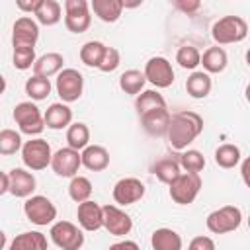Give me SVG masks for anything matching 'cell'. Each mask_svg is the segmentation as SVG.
Instances as JSON below:
<instances>
[{"label":"cell","mask_w":250,"mask_h":250,"mask_svg":"<svg viewBox=\"0 0 250 250\" xmlns=\"http://www.w3.org/2000/svg\"><path fill=\"white\" fill-rule=\"evenodd\" d=\"M201 133H203V117L199 113L178 111L172 115L170 129H168V141L172 148L186 150L188 145H191Z\"/></svg>","instance_id":"1"},{"label":"cell","mask_w":250,"mask_h":250,"mask_svg":"<svg viewBox=\"0 0 250 250\" xmlns=\"http://www.w3.org/2000/svg\"><path fill=\"white\" fill-rule=\"evenodd\" d=\"M211 35L217 45L240 43L248 35V23L240 16H223L213 23Z\"/></svg>","instance_id":"2"},{"label":"cell","mask_w":250,"mask_h":250,"mask_svg":"<svg viewBox=\"0 0 250 250\" xmlns=\"http://www.w3.org/2000/svg\"><path fill=\"white\" fill-rule=\"evenodd\" d=\"M14 121L18 123L20 131L29 137H37L45 129V117L41 115L39 107L33 102H20L14 107Z\"/></svg>","instance_id":"3"},{"label":"cell","mask_w":250,"mask_h":250,"mask_svg":"<svg viewBox=\"0 0 250 250\" xmlns=\"http://www.w3.org/2000/svg\"><path fill=\"white\" fill-rule=\"evenodd\" d=\"M240 223H242V211L236 205H225L221 209H215L205 219V225L213 234L232 232L240 227Z\"/></svg>","instance_id":"4"},{"label":"cell","mask_w":250,"mask_h":250,"mask_svg":"<svg viewBox=\"0 0 250 250\" xmlns=\"http://www.w3.org/2000/svg\"><path fill=\"white\" fill-rule=\"evenodd\" d=\"M21 160H23V166L33 170V172L47 168L53 162L51 145L45 139H39V137L25 141L23 148H21Z\"/></svg>","instance_id":"5"},{"label":"cell","mask_w":250,"mask_h":250,"mask_svg":"<svg viewBox=\"0 0 250 250\" xmlns=\"http://www.w3.org/2000/svg\"><path fill=\"white\" fill-rule=\"evenodd\" d=\"M201 186H203V182H201V176L199 174L184 172V174H180L170 184V197L178 205H189L199 195Z\"/></svg>","instance_id":"6"},{"label":"cell","mask_w":250,"mask_h":250,"mask_svg":"<svg viewBox=\"0 0 250 250\" xmlns=\"http://www.w3.org/2000/svg\"><path fill=\"white\" fill-rule=\"evenodd\" d=\"M23 213L27 221H31L37 227H47L57 219V207L55 203L45 195H31L23 203Z\"/></svg>","instance_id":"7"},{"label":"cell","mask_w":250,"mask_h":250,"mask_svg":"<svg viewBox=\"0 0 250 250\" xmlns=\"http://www.w3.org/2000/svg\"><path fill=\"white\" fill-rule=\"evenodd\" d=\"M49 234H51V240L61 250H80L82 244H84L82 230L74 223H70V221H57V223H53Z\"/></svg>","instance_id":"8"},{"label":"cell","mask_w":250,"mask_h":250,"mask_svg":"<svg viewBox=\"0 0 250 250\" xmlns=\"http://www.w3.org/2000/svg\"><path fill=\"white\" fill-rule=\"evenodd\" d=\"M57 94L61 96V100L64 104H72L82 96L84 90V76L76 70V68H62L57 74V82H55Z\"/></svg>","instance_id":"9"},{"label":"cell","mask_w":250,"mask_h":250,"mask_svg":"<svg viewBox=\"0 0 250 250\" xmlns=\"http://www.w3.org/2000/svg\"><path fill=\"white\" fill-rule=\"evenodd\" d=\"M92 23L90 4L86 0H64V25L72 33H84Z\"/></svg>","instance_id":"10"},{"label":"cell","mask_w":250,"mask_h":250,"mask_svg":"<svg viewBox=\"0 0 250 250\" xmlns=\"http://www.w3.org/2000/svg\"><path fill=\"white\" fill-rule=\"evenodd\" d=\"M145 76L146 80L156 88H168L174 84V68L172 62L166 57H152L145 64Z\"/></svg>","instance_id":"11"},{"label":"cell","mask_w":250,"mask_h":250,"mask_svg":"<svg viewBox=\"0 0 250 250\" xmlns=\"http://www.w3.org/2000/svg\"><path fill=\"white\" fill-rule=\"evenodd\" d=\"M80 166H82V152L80 150L64 146V148H59L53 154L51 168L61 178H74V176H78V168Z\"/></svg>","instance_id":"12"},{"label":"cell","mask_w":250,"mask_h":250,"mask_svg":"<svg viewBox=\"0 0 250 250\" xmlns=\"http://www.w3.org/2000/svg\"><path fill=\"white\" fill-rule=\"evenodd\" d=\"M39 39V25L29 16H21L14 21L12 27V45L16 47H31L35 49V43Z\"/></svg>","instance_id":"13"},{"label":"cell","mask_w":250,"mask_h":250,"mask_svg":"<svg viewBox=\"0 0 250 250\" xmlns=\"http://www.w3.org/2000/svg\"><path fill=\"white\" fill-rule=\"evenodd\" d=\"M104 229L113 236H125L133 229V219L117 205H104Z\"/></svg>","instance_id":"14"},{"label":"cell","mask_w":250,"mask_h":250,"mask_svg":"<svg viewBox=\"0 0 250 250\" xmlns=\"http://www.w3.org/2000/svg\"><path fill=\"white\" fill-rule=\"evenodd\" d=\"M113 199L119 205H133L145 195V184L139 178H121L113 186Z\"/></svg>","instance_id":"15"},{"label":"cell","mask_w":250,"mask_h":250,"mask_svg":"<svg viewBox=\"0 0 250 250\" xmlns=\"http://www.w3.org/2000/svg\"><path fill=\"white\" fill-rule=\"evenodd\" d=\"M76 217H78V225L84 230L94 232V230H98V229L104 227V207H100L92 199H88L84 203H78Z\"/></svg>","instance_id":"16"},{"label":"cell","mask_w":250,"mask_h":250,"mask_svg":"<svg viewBox=\"0 0 250 250\" xmlns=\"http://www.w3.org/2000/svg\"><path fill=\"white\" fill-rule=\"evenodd\" d=\"M170 121H172V115L166 107H158V109H152L145 115H141V123H143V129L152 135V137H162V135H168V129H170Z\"/></svg>","instance_id":"17"},{"label":"cell","mask_w":250,"mask_h":250,"mask_svg":"<svg viewBox=\"0 0 250 250\" xmlns=\"http://www.w3.org/2000/svg\"><path fill=\"white\" fill-rule=\"evenodd\" d=\"M10 193L14 197H31L35 191V176L25 168H12L10 172Z\"/></svg>","instance_id":"18"},{"label":"cell","mask_w":250,"mask_h":250,"mask_svg":"<svg viewBox=\"0 0 250 250\" xmlns=\"http://www.w3.org/2000/svg\"><path fill=\"white\" fill-rule=\"evenodd\" d=\"M43 117H45V127H49L53 131H59V129L72 125V109L64 102L51 104L47 107V111L43 113Z\"/></svg>","instance_id":"19"},{"label":"cell","mask_w":250,"mask_h":250,"mask_svg":"<svg viewBox=\"0 0 250 250\" xmlns=\"http://www.w3.org/2000/svg\"><path fill=\"white\" fill-rule=\"evenodd\" d=\"M82 166L92 172H102L109 166V152L102 145H88L82 150Z\"/></svg>","instance_id":"20"},{"label":"cell","mask_w":250,"mask_h":250,"mask_svg":"<svg viewBox=\"0 0 250 250\" xmlns=\"http://www.w3.org/2000/svg\"><path fill=\"white\" fill-rule=\"evenodd\" d=\"M180 156H162L152 164V174L162 184H172L182 172H180Z\"/></svg>","instance_id":"21"},{"label":"cell","mask_w":250,"mask_h":250,"mask_svg":"<svg viewBox=\"0 0 250 250\" xmlns=\"http://www.w3.org/2000/svg\"><path fill=\"white\" fill-rule=\"evenodd\" d=\"M62 64H64V57L61 53H45L35 61L33 74L43 76V78H51L62 70Z\"/></svg>","instance_id":"22"},{"label":"cell","mask_w":250,"mask_h":250,"mask_svg":"<svg viewBox=\"0 0 250 250\" xmlns=\"http://www.w3.org/2000/svg\"><path fill=\"white\" fill-rule=\"evenodd\" d=\"M150 246H152V250H182L184 242H182V236L174 229L162 227L152 232Z\"/></svg>","instance_id":"23"},{"label":"cell","mask_w":250,"mask_h":250,"mask_svg":"<svg viewBox=\"0 0 250 250\" xmlns=\"http://www.w3.org/2000/svg\"><path fill=\"white\" fill-rule=\"evenodd\" d=\"M6 250H47V236L39 230H27L18 234Z\"/></svg>","instance_id":"24"},{"label":"cell","mask_w":250,"mask_h":250,"mask_svg":"<svg viewBox=\"0 0 250 250\" xmlns=\"http://www.w3.org/2000/svg\"><path fill=\"white\" fill-rule=\"evenodd\" d=\"M211 86H213L211 76H209L205 70H193V72L188 76V80H186V90H188V94H189L191 98H195V100L207 98L209 92H211Z\"/></svg>","instance_id":"25"},{"label":"cell","mask_w":250,"mask_h":250,"mask_svg":"<svg viewBox=\"0 0 250 250\" xmlns=\"http://www.w3.org/2000/svg\"><path fill=\"white\" fill-rule=\"evenodd\" d=\"M90 8L94 10V14H96L102 21L113 23V21L119 20V16H121L125 4H123L121 0H92Z\"/></svg>","instance_id":"26"},{"label":"cell","mask_w":250,"mask_h":250,"mask_svg":"<svg viewBox=\"0 0 250 250\" xmlns=\"http://www.w3.org/2000/svg\"><path fill=\"white\" fill-rule=\"evenodd\" d=\"M227 62H229V57H227V51L219 45L215 47H209L203 55H201V64L205 68L207 74H217V72H223L227 68Z\"/></svg>","instance_id":"27"},{"label":"cell","mask_w":250,"mask_h":250,"mask_svg":"<svg viewBox=\"0 0 250 250\" xmlns=\"http://www.w3.org/2000/svg\"><path fill=\"white\" fill-rule=\"evenodd\" d=\"M105 49H107V45H104L102 41H88L80 47V61L90 68H100Z\"/></svg>","instance_id":"28"},{"label":"cell","mask_w":250,"mask_h":250,"mask_svg":"<svg viewBox=\"0 0 250 250\" xmlns=\"http://www.w3.org/2000/svg\"><path fill=\"white\" fill-rule=\"evenodd\" d=\"M145 82H146L145 72H141L137 68H129L119 76V88L131 96H139L145 88Z\"/></svg>","instance_id":"29"},{"label":"cell","mask_w":250,"mask_h":250,"mask_svg":"<svg viewBox=\"0 0 250 250\" xmlns=\"http://www.w3.org/2000/svg\"><path fill=\"white\" fill-rule=\"evenodd\" d=\"M135 107H137V113L139 115H145L152 109H158V107H166V100L160 92L156 90H143L137 100H135Z\"/></svg>","instance_id":"30"},{"label":"cell","mask_w":250,"mask_h":250,"mask_svg":"<svg viewBox=\"0 0 250 250\" xmlns=\"http://www.w3.org/2000/svg\"><path fill=\"white\" fill-rule=\"evenodd\" d=\"M35 18L43 25H57L62 18V8L57 0H41L39 8L35 12Z\"/></svg>","instance_id":"31"},{"label":"cell","mask_w":250,"mask_h":250,"mask_svg":"<svg viewBox=\"0 0 250 250\" xmlns=\"http://www.w3.org/2000/svg\"><path fill=\"white\" fill-rule=\"evenodd\" d=\"M66 143L74 150H84L90 145V129L86 123L76 121L66 129Z\"/></svg>","instance_id":"32"},{"label":"cell","mask_w":250,"mask_h":250,"mask_svg":"<svg viewBox=\"0 0 250 250\" xmlns=\"http://www.w3.org/2000/svg\"><path fill=\"white\" fill-rule=\"evenodd\" d=\"M215 162L217 166L229 170V168H234L238 162H240V148L232 143H225L221 146H217L215 150Z\"/></svg>","instance_id":"33"},{"label":"cell","mask_w":250,"mask_h":250,"mask_svg":"<svg viewBox=\"0 0 250 250\" xmlns=\"http://www.w3.org/2000/svg\"><path fill=\"white\" fill-rule=\"evenodd\" d=\"M68 195L76 203H84L92 197V182L86 176H74L68 184Z\"/></svg>","instance_id":"34"},{"label":"cell","mask_w":250,"mask_h":250,"mask_svg":"<svg viewBox=\"0 0 250 250\" xmlns=\"http://www.w3.org/2000/svg\"><path fill=\"white\" fill-rule=\"evenodd\" d=\"M25 94L33 100V102H41L51 94V80L43 78V76H31L25 80Z\"/></svg>","instance_id":"35"},{"label":"cell","mask_w":250,"mask_h":250,"mask_svg":"<svg viewBox=\"0 0 250 250\" xmlns=\"http://www.w3.org/2000/svg\"><path fill=\"white\" fill-rule=\"evenodd\" d=\"M21 148H23V143H21V135L18 131H14V129H2L0 131V154L10 156Z\"/></svg>","instance_id":"36"},{"label":"cell","mask_w":250,"mask_h":250,"mask_svg":"<svg viewBox=\"0 0 250 250\" xmlns=\"http://www.w3.org/2000/svg\"><path fill=\"white\" fill-rule=\"evenodd\" d=\"M180 166L186 170V172H191V174H199L203 168H205V156L195 150V148H186L182 150L180 154Z\"/></svg>","instance_id":"37"},{"label":"cell","mask_w":250,"mask_h":250,"mask_svg":"<svg viewBox=\"0 0 250 250\" xmlns=\"http://www.w3.org/2000/svg\"><path fill=\"white\" fill-rule=\"evenodd\" d=\"M176 62L186 70H193L201 64V53L193 45H184L176 53Z\"/></svg>","instance_id":"38"},{"label":"cell","mask_w":250,"mask_h":250,"mask_svg":"<svg viewBox=\"0 0 250 250\" xmlns=\"http://www.w3.org/2000/svg\"><path fill=\"white\" fill-rule=\"evenodd\" d=\"M12 61H14V66L18 70H27L37 61L35 49H31V47H16L14 49V55H12Z\"/></svg>","instance_id":"39"},{"label":"cell","mask_w":250,"mask_h":250,"mask_svg":"<svg viewBox=\"0 0 250 250\" xmlns=\"http://www.w3.org/2000/svg\"><path fill=\"white\" fill-rule=\"evenodd\" d=\"M121 62V55L115 47H107L105 49V55H104V61L100 64V70L102 72H113Z\"/></svg>","instance_id":"40"},{"label":"cell","mask_w":250,"mask_h":250,"mask_svg":"<svg viewBox=\"0 0 250 250\" xmlns=\"http://www.w3.org/2000/svg\"><path fill=\"white\" fill-rule=\"evenodd\" d=\"M188 250H215V242H213V238H209V236H195V238H191V242H189V246H188Z\"/></svg>","instance_id":"41"},{"label":"cell","mask_w":250,"mask_h":250,"mask_svg":"<svg viewBox=\"0 0 250 250\" xmlns=\"http://www.w3.org/2000/svg\"><path fill=\"white\" fill-rule=\"evenodd\" d=\"M174 6L189 16V14H195V12L201 8V2H199V0H176Z\"/></svg>","instance_id":"42"},{"label":"cell","mask_w":250,"mask_h":250,"mask_svg":"<svg viewBox=\"0 0 250 250\" xmlns=\"http://www.w3.org/2000/svg\"><path fill=\"white\" fill-rule=\"evenodd\" d=\"M39 4H41V0H18V2H16V6H18L21 12H27V14H33V16H35Z\"/></svg>","instance_id":"43"},{"label":"cell","mask_w":250,"mask_h":250,"mask_svg":"<svg viewBox=\"0 0 250 250\" xmlns=\"http://www.w3.org/2000/svg\"><path fill=\"white\" fill-rule=\"evenodd\" d=\"M107 250H141V248L135 240H119V242L111 244Z\"/></svg>","instance_id":"44"},{"label":"cell","mask_w":250,"mask_h":250,"mask_svg":"<svg viewBox=\"0 0 250 250\" xmlns=\"http://www.w3.org/2000/svg\"><path fill=\"white\" fill-rule=\"evenodd\" d=\"M240 176H242V182L246 184V188H250V156H246L240 164Z\"/></svg>","instance_id":"45"},{"label":"cell","mask_w":250,"mask_h":250,"mask_svg":"<svg viewBox=\"0 0 250 250\" xmlns=\"http://www.w3.org/2000/svg\"><path fill=\"white\" fill-rule=\"evenodd\" d=\"M0 178H2L0 193H10V174H8V172H2V174H0Z\"/></svg>","instance_id":"46"},{"label":"cell","mask_w":250,"mask_h":250,"mask_svg":"<svg viewBox=\"0 0 250 250\" xmlns=\"http://www.w3.org/2000/svg\"><path fill=\"white\" fill-rule=\"evenodd\" d=\"M244 96H246V102L250 104V82H248V86H246V90H244Z\"/></svg>","instance_id":"47"},{"label":"cell","mask_w":250,"mask_h":250,"mask_svg":"<svg viewBox=\"0 0 250 250\" xmlns=\"http://www.w3.org/2000/svg\"><path fill=\"white\" fill-rule=\"evenodd\" d=\"M246 64H248V66H250V49H248V51H246Z\"/></svg>","instance_id":"48"},{"label":"cell","mask_w":250,"mask_h":250,"mask_svg":"<svg viewBox=\"0 0 250 250\" xmlns=\"http://www.w3.org/2000/svg\"><path fill=\"white\" fill-rule=\"evenodd\" d=\"M248 229H250V215H248Z\"/></svg>","instance_id":"49"}]
</instances>
